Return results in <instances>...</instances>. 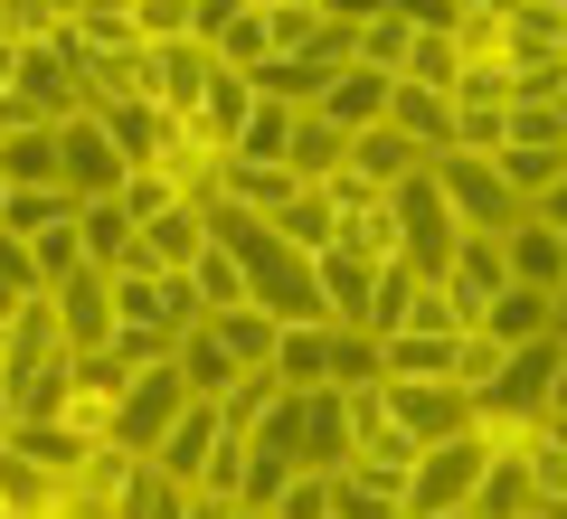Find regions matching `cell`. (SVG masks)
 <instances>
[{
    "instance_id": "cell-55",
    "label": "cell",
    "mask_w": 567,
    "mask_h": 519,
    "mask_svg": "<svg viewBox=\"0 0 567 519\" xmlns=\"http://www.w3.org/2000/svg\"><path fill=\"white\" fill-rule=\"evenodd\" d=\"M548 340H558V350H567V283H558V293H548Z\"/></svg>"
},
{
    "instance_id": "cell-18",
    "label": "cell",
    "mask_w": 567,
    "mask_h": 519,
    "mask_svg": "<svg viewBox=\"0 0 567 519\" xmlns=\"http://www.w3.org/2000/svg\"><path fill=\"white\" fill-rule=\"evenodd\" d=\"M0 189H66L58 180V123H10L0 133Z\"/></svg>"
},
{
    "instance_id": "cell-25",
    "label": "cell",
    "mask_w": 567,
    "mask_h": 519,
    "mask_svg": "<svg viewBox=\"0 0 567 519\" xmlns=\"http://www.w3.org/2000/svg\"><path fill=\"white\" fill-rule=\"evenodd\" d=\"M10 454L39 463L48 481H76L85 463H95V435H76V425H20V435H10Z\"/></svg>"
},
{
    "instance_id": "cell-38",
    "label": "cell",
    "mask_w": 567,
    "mask_h": 519,
    "mask_svg": "<svg viewBox=\"0 0 567 519\" xmlns=\"http://www.w3.org/2000/svg\"><path fill=\"white\" fill-rule=\"evenodd\" d=\"M208 406L227 416V435H256V425H265V416L284 406V387H275V369H246V378L227 387V397H208Z\"/></svg>"
},
{
    "instance_id": "cell-59",
    "label": "cell",
    "mask_w": 567,
    "mask_h": 519,
    "mask_svg": "<svg viewBox=\"0 0 567 519\" xmlns=\"http://www.w3.org/2000/svg\"><path fill=\"white\" fill-rule=\"evenodd\" d=\"M548 406H567V360H558V387H548Z\"/></svg>"
},
{
    "instance_id": "cell-15",
    "label": "cell",
    "mask_w": 567,
    "mask_h": 519,
    "mask_svg": "<svg viewBox=\"0 0 567 519\" xmlns=\"http://www.w3.org/2000/svg\"><path fill=\"white\" fill-rule=\"evenodd\" d=\"M369 274H379V256H350V246H322V256H312V293H322V321L360 331V312H369Z\"/></svg>"
},
{
    "instance_id": "cell-60",
    "label": "cell",
    "mask_w": 567,
    "mask_h": 519,
    "mask_svg": "<svg viewBox=\"0 0 567 519\" xmlns=\"http://www.w3.org/2000/svg\"><path fill=\"white\" fill-rule=\"evenodd\" d=\"M558 76H567V10H558Z\"/></svg>"
},
{
    "instance_id": "cell-22",
    "label": "cell",
    "mask_w": 567,
    "mask_h": 519,
    "mask_svg": "<svg viewBox=\"0 0 567 519\" xmlns=\"http://www.w3.org/2000/svg\"><path fill=\"white\" fill-rule=\"evenodd\" d=\"M76 246H85V264L123 274L133 264V208L123 199H76Z\"/></svg>"
},
{
    "instance_id": "cell-42",
    "label": "cell",
    "mask_w": 567,
    "mask_h": 519,
    "mask_svg": "<svg viewBox=\"0 0 567 519\" xmlns=\"http://www.w3.org/2000/svg\"><path fill=\"white\" fill-rule=\"evenodd\" d=\"M48 293V274H39V256H29L20 237H0V321L20 312V302H39Z\"/></svg>"
},
{
    "instance_id": "cell-56",
    "label": "cell",
    "mask_w": 567,
    "mask_h": 519,
    "mask_svg": "<svg viewBox=\"0 0 567 519\" xmlns=\"http://www.w3.org/2000/svg\"><path fill=\"white\" fill-rule=\"evenodd\" d=\"M10 76H20V39H0V95H10Z\"/></svg>"
},
{
    "instance_id": "cell-44",
    "label": "cell",
    "mask_w": 567,
    "mask_h": 519,
    "mask_svg": "<svg viewBox=\"0 0 567 519\" xmlns=\"http://www.w3.org/2000/svg\"><path fill=\"white\" fill-rule=\"evenodd\" d=\"M398 331H435V340H464V312L445 302V283H416V293H406V312H398Z\"/></svg>"
},
{
    "instance_id": "cell-13",
    "label": "cell",
    "mask_w": 567,
    "mask_h": 519,
    "mask_svg": "<svg viewBox=\"0 0 567 519\" xmlns=\"http://www.w3.org/2000/svg\"><path fill=\"white\" fill-rule=\"evenodd\" d=\"M199 256H208V218L199 208H162V218L133 227V264H152V274H189Z\"/></svg>"
},
{
    "instance_id": "cell-6",
    "label": "cell",
    "mask_w": 567,
    "mask_h": 519,
    "mask_svg": "<svg viewBox=\"0 0 567 519\" xmlns=\"http://www.w3.org/2000/svg\"><path fill=\"white\" fill-rule=\"evenodd\" d=\"M58 180L76 189V199H114V189L133 180V160L114 152V133H104V123L85 114V104L58 123Z\"/></svg>"
},
{
    "instance_id": "cell-62",
    "label": "cell",
    "mask_w": 567,
    "mask_h": 519,
    "mask_svg": "<svg viewBox=\"0 0 567 519\" xmlns=\"http://www.w3.org/2000/svg\"><path fill=\"white\" fill-rule=\"evenodd\" d=\"M445 519H473V510H445Z\"/></svg>"
},
{
    "instance_id": "cell-31",
    "label": "cell",
    "mask_w": 567,
    "mask_h": 519,
    "mask_svg": "<svg viewBox=\"0 0 567 519\" xmlns=\"http://www.w3.org/2000/svg\"><path fill=\"white\" fill-rule=\"evenodd\" d=\"M473 519H529V463L520 454H492L483 481H473Z\"/></svg>"
},
{
    "instance_id": "cell-52",
    "label": "cell",
    "mask_w": 567,
    "mask_h": 519,
    "mask_svg": "<svg viewBox=\"0 0 567 519\" xmlns=\"http://www.w3.org/2000/svg\"><path fill=\"white\" fill-rule=\"evenodd\" d=\"M529 218H539V227H558V237H567V180H548L539 199H529Z\"/></svg>"
},
{
    "instance_id": "cell-29",
    "label": "cell",
    "mask_w": 567,
    "mask_h": 519,
    "mask_svg": "<svg viewBox=\"0 0 567 519\" xmlns=\"http://www.w3.org/2000/svg\"><path fill=\"white\" fill-rule=\"evenodd\" d=\"M406 48H416V29H406V10H398V0H388L379 20H360V29H350V66H369V76H398V66H406Z\"/></svg>"
},
{
    "instance_id": "cell-27",
    "label": "cell",
    "mask_w": 567,
    "mask_h": 519,
    "mask_svg": "<svg viewBox=\"0 0 567 519\" xmlns=\"http://www.w3.org/2000/svg\"><path fill=\"white\" fill-rule=\"evenodd\" d=\"M502 58L511 66H558V10L548 0H511L502 10Z\"/></svg>"
},
{
    "instance_id": "cell-39",
    "label": "cell",
    "mask_w": 567,
    "mask_h": 519,
    "mask_svg": "<svg viewBox=\"0 0 567 519\" xmlns=\"http://www.w3.org/2000/svg\"><path fill=\"white\" fill-rule=\"evenodd\" d=\"M303 473L293 454H275V444H246V481H237V510H275L284 500V481Z\"/></svg>"
},
{
    "instance_id": "cell-9",
    "label": "cell",
    "mask_w": 567,
    "mask_h": 519,
    "mask_svg": "<svg viewBox=\"0 0 567 519\" xmlns=\"http://www.w3.org/2000/svg\"><path fill=\"white\" fill-rule=\"evenodd\" d=\"M48 312H58L66 350H104V340H114V274H104V264H66V274L48 283Z\"/></svg>"
},
{
    "instance_id": "cell-21",
    "label": "cell",
    "mask_w": 567,
    "mask_h": 519,
    "mask_svg": "<svg viewBox=\"0 0 567 519\" xmlns=\"http://www.w3.org/2000/svg\"><path fill=\"white\" fill-rule=\"evenodd\" d=\"M341 160H350V133H341V123H322V114L303 104V114H293V142H284V170H293L303 189H322Z\"/></svg>"
},
{
    "instance_id": "cell-47",
    "label": "cell",
    "mask_w": 567,
    "mask_h": 519,
    "mask_svg": "<svg viewBox=\"0 0 567 519\" xmlns=\"http://www.w3.org/2000/svg\"><path fill=\"white\" fill-rule=\"evenodd\" d=\"M331 519H398V500L369 491L360 473H331Z\"/></svg>"
},
{
    "instance_id": "cell-33",
    "label": "cell",
    "mask_w": 567,
    "mask_h": 519,
    "mask_svg": "<svg viewBox=\"0 0 567 519\" xmlns=\"http://www.w3.org/2000/svg\"><path fill=\"white\" fill-rule=\"evenodd\" d=\"M473 331H492L502 350H520V340H548V293H529V283H511V293L492 302V312L473 321Z\"/></svg>"
},
{
    "instance_id": "cell-4",
    "label": "cell",
    "mask_w": 567,
    "mask_h": 519,
    "mask_svg": "<svg viewBox=\"0 0 567 519\" xmlns=\"http://www.w3.org/2000/svg\"><path fill=\"white\" fill-rule=\"evenodd\" d=\"M114 331H199V293H189V274H152V264H123L114 274Z\"/></svg>"
},
{
    "instance_id": "cell-50",
    "label": "cell",
    "mask_w": 567,
    "mask_h": 519,
    "mask_svg": "<svg viewBox=\"0 0 567 519\" xmlns=\"http://www.w3.org/2000/svg\"><path fill=\"white\" fill-rule=\"evenodd\" d=\"M0 29L10 39H48V29H66V10L58 0H0Z\"/></svg>"
},
{
    "instance_id": "cell-10",
    "label": "cell",
    "mask_w": 567,
    "mask_h": 519,
    "mask_svg": "<svg viewBox=\"0 0 567 519\" xmlns=\"http://www.w3.org/2000/svg\"><path fill=\"white\" fill-rule=\"evenodd\" d=\"M425 283H445V302H454V312H464V331H473V321H483L492 302L511 293L502 237H464V246H454V256H445V274H425Z\"/></svg>"
},
{
    "instance_id": "cell-36",
    "label": "cell",
    "mask_w": 567,
    "mask_h": 519,
    "mask_svg": "<svg viewBox=\"0 0 567 519\" xmlns=\"http://www.w3.org/2000/svg\"><path fill=\"white\" fill-rule=\"evenodd\" d=\"M208 331H218V350H227L237 369H265V360H275V321H265L256 302H237V312H208Z\"/></svg>"
},
{
    "instance_id": "cell-14",
    "label": "cell",
    "mask_w": 567,
    "mask_h": 519,
    "mask_svg": "<svg viewBox=\"0 0 567 519\" xmlns=\"http://www.w3.org/2000/svg\"><path fill=\"white\" fill-rule=\"evenodd\" d=\"M502 264H511V283H529V293H558V283H567V246H558V227H539L529 208L502 227Z\"/></svg>"
},
{
    "instance_id": "cell-49",
    "label": "cell",
    "mask_w": 567,
    "mask_h": 519,
    "mask_svg": "<svg viewBox=\"0 0 567 519\" xmlns=\"http://www.w3.org/2000/svg\"><path fill=\"white\" fill-rule=\"evenodd\" d=\"M275 519H331V473H293L275 500Z\"/></svg>"
},
{
    "instance_id": "cell-32",
    "label": "cell",
    "mask_w": 567,
    "mask_h": 519,
    "mask_svg": "<svg viewBox=\"0 0 567 519\" xmlns=\"http://www.w3.org/2000/svg\"><path fill=\"white\" fill-rule=\"evenodd\" d=\"M416 264H406V256H379V274H369V312H360V331L369 340H388V331H398V312H406V293H416Z\"/></svg>"
},
{
    "instance_id": "cell-17",
    "label": "cell",
    "mask_w": 567,
    "mask_h": 519,
    "mask_svg": "<svg viewBox=\"0 0 567 519\" xmlns=\"http://www.w3.org/2000/svg\"><path fill=\"white\" fill-rule=\"evenodd\" d=\"M388 123H398L425 160L454 152V95H435V85H406V76H398V85H388Z\"/></svg>"
},
{
    "instance_id": "cell-12",
    "label": "cell",
    "mask_w": 567,
    "mask_h": 519,
    "mask_svg": "<svg viewBox=\"0 0 567 519\" xmlns=\"http://www.w3.org/2000/svg\"><path fill=\"white\" fill-rule=\"evenodd\" d=\"M58 360H66V331H58V312H48V293H39V302L10 312V340H0V387L39 378V369H58Z\"/></svg>"
},
{
    "instance_id": "cell-35",
    "label": "cell",
    "mask_w": 567,
    "mask_h": 519,
    "mask_svg": "<svg viewBox=\"0 0 567 519\" xmlns=\"http://www.w3.org/2000/svg\"><path fill=\"white\" fill-rule=\"evenodd\" d=\"M265 227H275V237L293 246V256H322V246H341V237H331V208H322V189H293V199H284Z\"/></svg>"
},
{
    "instance_id": "cell-37",
    "label": "cell",
    "mask_w": 567,
    "mask_h": 519,
    "mask_svg": "<svg viewBox=\"0 0 567 519\" xmlns=\"http://www.w3.org/2000/svg\"><path fill=\"white\" fill-rule=\"evenodd\" d=\"M246 85H256V95H275V104H322L331 66H322V58H265Z\"/></svg>"
},
{
    "instance_id": "cell-34",
    "label": "cell",
    "mask_w": 567,
    "mask_h": 519,
    "mask_svg": "<svg viewBox=\"0 0 567 519\" xmlns=\"http://www.w3.org/2000/svg\"><path fill=\"white\" fill-rule=\"evenodd\" d=\"M398 76H406V85H435V95H454V85H464V48H454V29H416V48H406Z\"/></svg>"
},
{
    "instance_id": "cell-19",
    "label": "cell",
    "mask_w": 567,
    "mask_h": 519,
    "mask_svg": "<svg viewBox=\"0 0 567 519\" xmlns=\"http://www.w3.org/2000/svg\"><path fill=\"white\" fill-rule=\"evenodd\" d=\"M388 85H398V76H369V66H331V85H322V104H312V114L341 123V133H369V123H388Z\"/></svg>"
},
{
    "instance_id": "cell-57",
    "label": "cell",
    "mask_w": 567,
    "mask_h": 519,
    "mask_svg": "<svg viewBox=\"0 0 567 519\" xmlns=\"http://www.w3.org/2000/svg\"><path fill=\"white\" fill-rule=\"evenodd\" d=\"M10 435H20V406H10V387H0V444H10Z\"/></svg>"
},
{
    "instance_id": "cell-43",
    "label": "cell",
    "mask_w": 567,
    "mask_h": 519,
    "mask_svg": "<svg viewBox=\"0 0 567 519\" xmlns=\"http://www.w3.org/2000/svg\"><path fill=\"white\" fill-rule=\"evenodd\" d=\"M502 360H511V350H502L492 331H464V340H454V387H464V397H483V387L502 378Z\"/></svg>"
},
{
    "instance_id": "cell-20",
    "label": "cell",
    "mask_w": 567,
    "mask_h": 519,
    "mask_svg": "<svg viewBox=\"0 0 567 519\" xmlns=\"http://www.w3.org/2000/svg\"><path fill=\"white\" fill-rule=\"evenodd\" d=\"M341 170H360L369 189H398V180H416V170H425V152L398 133V123H369V133H350V160H341Z\"/></svg>"
},
{
    "instance_id": "cell-48",
    "label": "cell",
    "mask_w": 567,
    "mask_h": 519,
    "mask_svg": "<svg viewBox=\"0 0 567 519\" xmlns=\"http://www.w3.org/2000/svg\"><path fill=\"white\" fill-rule=\"evenodd\" d=\"M114 199H123V208H133V227H142V218H162V208H189V199H181V189H171V180H162V170H133V180H123V189H114Z\"/></svg>"
},
{
    "instance_id": "cell-51",
    "label": "cell",
    "mask_w": 567,
    "mask_h": 519,
    "mask_svg": "<svg viewBox=\"0 0 567 519\" xmlns=\"http://www.w3.org/2000/svg\"><path fill=\"white\" fill-rule=\"evenodd\" d=\"M511 142H567L548 104H511Z\"/></svg>"
},
{
    "instance_id": "cell-16",
    "label": "cell",
    "mask_w": 567,
    "mask_h": 519,
    "mask_svg": "<svg viewBox=\"0 0 567 519\" xmlns=\"http://www.w3.org/2000/svg\"><path fill=\"white\" fill-rule=\"evenodd\" d=\"M331 331H341V321H284L275 331V387H293V397H303V387H331Z\"/></svg>"
},
{
    "instance_id": "cell-58",
    "label": "cell",
    "mask_w": 567,
    "mask_h": 519,
    "mask_svg": "<svg viewBox=\"0 0 567 519\" xmlns=\"http://www.w3.org/2000/svg\"><path fill=\"white\" fill-rule=\"evenodd\" d=\"M548 114H558V133H567V76H558V104H548Z\"/></svg>"
},
{
    "instance_id": "cell-45",
    "label": "cell",
    "mask_w": 567,
    "mask_h": 519,
    "mask_svg": "<svg viewBox=\"0 0 567 519\" xmlns=\"http://www.w3.org/2000/svg\"><path fill=\"white\" fill-rule=\"evenodd\" d=\"M331 387H379V340L369 331H331Z\"/></svg>"
},
{
    "instance_id": "cell-61",
    "label": "cell",
    "mask_w": 567,
    "mask_h": 519,
    "mask_svg": "<svg viewBox=\"0 0 567 519\" xmlns=\"http://www.w3.org/2000/svg\"><path fill=\"white\" fill-rule=\"evenodd\" d=\"M227 519H275V510H227Z\"/></svg>"
},
{
    "instance_id": "cell-5",
    "label": "cell",
    "mask_w": 567,
    "mask_h": 519,
    "mask_svg": "<svg viewBox=\"0 0 567 519\" xmlns=\"http://www.w3.org/2000/svg\"><path fill=\"white\" fill-rule=\"evenodd\" d=\"M379 397H388V425H398L406 444H445V435H473V397L454 378H379Z\"/></svg>"
},
{
    "instance_id": "cell-28",
    "label": "cell",
    "mask_w": 567,
    "mask_h": 519,
    "mask_svg": "<svg viewBox=\"0 0 567 519\" xmlns=\"http://www.w3.org/2000/svg\"><path fill=\"white\" fill-rule=\"evenodd\" d=\"M171 369H181V387H189V397H227V387L246 378V369H237V360L218 350V331H208V321H199V331H181V350H171Z\"/></svg>"
},
{
    "instance_id": "cell-41",
    "label": "cell",
    "mask_w": 567,
    "mask_h": 519,
    "mask_svg": "<svg viewBox=\"0 0 567 519\" xmlns=\"http://www.w3.org/2000/svg\"><path fill=\"white\" fill-rule=\"evenodd\" d=\"M502 142H511V104H454V152L492 160Z\"/></svg>"
},
{
    "instance_id": "cell-8",
    "label": "cell",
    "mask_w": 567,
    "mask_h": 519,
    "mask_svg": "<svg viewBox=\"0 0 567 519\" xmlns=\"http://www.w3.org/2000/svg\"><path fill=\"white\" fill-rule=\"evenodd\" d=\"M208 76H218V58H208L199 39H162V48H142V104L152 114H199V95H208Z\"/></svg>"
},
{
    "instance_id": "cell-30",
    "label": "cell",
    "mask_w": 567,
    "mask_h": 519,
    "mask_svg": "<svg viewBox=\"0 0 567 519\" xmlns=\"http://www.w3.org/2000/svg\"><path fill=\"white\" fill-rule=\"evenodd\" d=\"M293 114H303V104L256 95V104H246V123H237V142H227V160H284V142H293Z\"/></svg>"
},
{
    "instance_id": "cell-7",
    "label": "cell",
    "mask_w": 567,
    "mask_h": 519,
    "mask_svg": "<svg viewBox=\"0 0 567 519\" xmlns=\"http://www.w3.org/2000/svg\"><path fill=\"white\" fill-rule=\"evenodd\" d=\"M189 406V387H181V369H142L133 387H123V406H114V425H104V444H114V454H152V444H162V425L181 416Z\"/></svg>"
},
{
    "instance_id": "cell-2",
    "label": "cell",
    "mask_w": 567,
    "mask_h": 519,
    "mask_svg": "<svg viewBox=\"0 0 567 519\" xmlns=\"http://www.w3.org/2000/svg\"><path fill=\"white\" fill-rule=\"evenodd\" d=\"M388 227H398V256L416 264V274H445V256L464 246V227H454V208H445V189L425 180H398L388 189Z\"/></svg>"
},
{
    "instance_id": "cell-3",
    "label": "cell",
    "mask_w": 567,
    "mask_h": 519,
    "mask_svg": "<svg viewBox=\"0 0 567 519\" xmlns=\"http://www.w3.org/2000/svg\"><path fill=\"white\" fill-rule=\"evenodd\" d=\"M425 180L445 189V208H454V227H464V237H502V227L520 218V199L502 189V170H492V160H473V152L425 160Z\"/></svg>"
},
{
    "instance_id": "cell-46",
    "label": "cell",
    "mask_w": 567,
    "mask_h": 519,
    "mask_svg": "<svg viewBox=\"0 0 567 519\" xmlns=\"http://www.w3.org/2000/svg\"><path fill=\"white\" fill-rule=\"evenodd\" d=\"M133 29H142V48H162V39H199V10H189V0H133Z\"/></svg>"
},
{
    "instance_id": "cell-26",
    "label": "cell",
    "mask_w": 567,
    "mask_h": 519,
    "mask_svg": "<svg viewBox=\"0 0 567 519\" xmlns=\"http://www.w3.org/2000/svg\"><path fill=\"white\" fill-rule=\"evenodd\" d=\"M492 170H502V189L529 208L548 180H567V142H502V152H492Z\"/></svg>"
},
{
    "instance_id": "cell-24",
    "label": "cell",
    "mask_w": 567,
    "mask_h": 519,
    "mask_svg": "<svg viewBox=\"0 0 567 519\" xmlns=\"http://www.w3.org/2000/svg\"><path fill=\"white\" fill-rule=\"evenodd\" d=\"M293 189H303V180H293L284 160H218V199H237L246 218H275Z\"/></svg>"
},
{
    "instance_id": "cell-1",
    "label": "cell",
    "mask_w": 567,
    "mask_h": 519,
    "mask_svg": "<svg viewBox=\"0 0 567 519\" xmlns=\"http://www.w3.org/2000/svg\"><path fill=\"white\" fill-rule=\"evenodd\" d=\"M483 463H492V444H483V435H445V444H425L416 473H406V500H398V510H406V519L473 510V481H483Z\"/></svg>"
},
{
    "instance_id": "cell-53",
    "label": "cell",
    "mask_w": 567,
    "mask_h": 519,
    "mask_svg": "<svg viewBox=\"0 0 567 519\" xmlns=\"http://www.w3.org/2000/svg\"><path fill=\"white\" fill-rule=\"evenodd\" d=\"M379 10H388V0H322L331 29H360V20H379Z\"/></svg>"
},
{
    "instance_id": "cell-40",
    "label": "cell",
    "mask_w": 567,
    "mask_h": 519,
    "mask_svg": "<svg viewBox=\"0 0 567 519\" xmlns=\"http://www.w3.org/2000/svg\"><path fill=\"white\" fill-rule=\"evenodd\" d=\"M189 293H199V321H208V312H237V302H246V274H237V256H227V246H208V256L189 264Z\"/></svg>"
},
{
    "instance_id": "cell-54",
    "label": "cell",
    "mask_w": 567,
    "mask_h": 519,
    "mask_svg": "<svg viewBox=\"0 0 567 519\" xmlns=\"http://www.w3.org/2000/svg\"><path fill=\"white\" fill-rule=\"evenodd\" d=\"M529 444H548V454H567V406H548V416L529 425Z\"/></svg>"
},
{
    "instance_id": "cell-11",
    "label": "cell",
    "mask_w": 567,
    "mask_h": 519,
    "mask_svg": "<svg viewBox=\"0 0 567 519\" xmlns=\"http://www.w3.org/2000/svg\"><path fill=\"white\" fill-rule=\"evenodd\" d=\"M218 444H227V416H218V406H208V397H189L181 416L162 425V444H152V454H142V463H162L171 481H189V491H199V473H208V454H218Z\"/></svg>"
},
{
    "instance_id": "cell-23",
    "label": "cell",
    "mask_w": 567,
    "mask_h": 519,
    "mask_svg": "<svg viewBox=\"0 0 567 519\" xmlns=\"http://www.w3.org/2000/svg\"><path fill=\"white\" fill-rule=\"evenodd\" d=\"M58 227H76V189H0V237H58Z\"/></svg>"
}]
</instances>
